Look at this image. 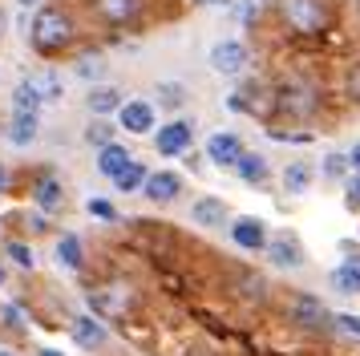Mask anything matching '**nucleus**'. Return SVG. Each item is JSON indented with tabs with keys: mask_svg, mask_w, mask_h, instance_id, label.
I'll list each match as a JSON object with an SVG mask.
<instances>
[{
	"mask_svg": "<svg viewBox=\"0 0 360 356\" xmlns=\"http://www.w3.org/2000/svg\"><path fill=\"white\" fill-rule=\"evenodd\" d=\"M73 41H77V20H73L69 8H61V4H41L33 13L29 45L41 57H61L65 49H73Z\"/></svg>",
	"mask_w": 360,
	"mask_h": 356,
	"instance_id": "1",
	"label": "nucleus"
},
{
	"mask_svg": "<svg viewBox=\"0 0 360 356\" xmlns=\"http://www.w3.org/2000/svg\"><path fill=\"white\" fill-rule=\"evenodd\" d=\"M271 106H276V113H283V117L304 122V117H316V110H320V97H316V85H311V81L288 77V81H279V85H276Z\"/></svg>",
	"mask_w": 360,
	"mask_h": 356,
	"instance_id": "2",
	"label": "nucleus"
},
{
	"mask_svg": "<svg viewBox=\"0 0 360 356\" xmlns=\"http://www.w3.org/2000/svg\"><path fill=\"white\" fill-rule=\"evenodd\" d=\"M276 13H279V20L292 32H300V37H316V32H324L328 20H332L324 0H276Z\"/></svg>",
	"mask_w": 360,
	"mask_h": 356,
	"instance_id": "3",
	"label": "nucleus"
},
{
	"mask_svg": "<svg viewBox=\"0 0 360 356\" xmlns=\"http://www.w3.org/2000/svg\"><path fill=\"white\" fill-rule=\"evenodd\" d=\"M288 324L300 328V332H328L332 312L324 307V300H316L308 291H295L292 300H288Z\"/></svg>",
	"mask_w": 360,
	"mask_h": 356,
	"instance_id": "4",
	"label": "nucleus"
},
{
	"mask_svg": "<svg viewBox=\"0 0 360 356\" xmlns=\"http://www.w3.org/2000/svg\"><path fill=\"white\" fill-rule=\"evenodd\" d=\"M263 255L271 259V267H279V272H295V267H304L308 251H304V239L295 231H271L267 243H263Z\"/></svg>",
	"mask_w": 360,
	"mask_h": 356,
	"instance_id": "5",
	"label": "nucleus"
},
{
	"mask_svg": "<svg viewBox=\"0 0 360 356\" xmlns=\"http://www.w3.org/2000/svg\"><path fill=\"white\" fill-rule=\"evenodd\" d=\"M89 8L98 16L101 25H110V29H130L142 20L146 13V0H89Z\"/></svg>",
	"mask_w": 360,
	"mask_h": 356,
	"instance_id": "6",
	"label": "nucleus"
},
{
	"mask_svg": "<svg viewBox=\"0 0 360 356\" xmlns=\"http://www.w3.org/2000/svg\"><path fill=\"white\" fill-rule=\"evenodd\" d=\"M191 142H195V126L186 117H174V122H166V126L154 129V150L162 158H182L191 150Z\"/></svg>",
	"mask_w": 360,
	"mask_h": 356,
	"instance_id": "7",
	"label": "nucleus"
},
{
	"mask_svg": "<svg viewBox=\"0 0 360 356\" xmlns=\"http://www.w3.org/2000/svg\"><path fill=\"white\" fill-rule=\"evenodd\" d=\"M207 61H211V69L219 77H239V73H247V65H251V49L243 41H219Z\"/></svg>",
	"mask_w": 360,
	"mask_h": 356,
	"instance_id": "8",
	"label": "nucleus"
},
{
	"mask_svg": "<svg viewBox=\"0 0 360 356\" xmlns=\"http://www.w3.org/2000/svg\"><path fill=\"white\" fill-rule=\"evenodd\" d=\"M117 126L126 134H154L158 129V113H154V106L146 97H126L122 110H117Z\"/></svg>",
	"mask_w": 360,
	"mask_h": 356,
	"instance_id": "9",
	"label": "nucleus"
},
{
	"mask_svg": "<svg viewBox=\"0 0 360 356\" xmlns=\"http://www.w3.org/2000/svg\"><path fill=\"white\" fill-rule=\"evenodd\" d=\"M227 235L239 251H263V243H267V223H263L259 215H235L227 223Z\"/></svg>",
	"mask_w": 360,
	"mask_h": 356,
	"instance_id": "10",
	"label": "nucleus"
},
{
	"mask_svg": "<svg viewBox=\"0 0 360 356\" xmlns=\"http://www.w3.org/2000/svg\"><path fill=\"white\" fill-rule=\"evenodd\" d=\"M142 194L154 207H166V203H174L182 194V174H174V170H150L146 182H142Z\"/></svg>",
	"mask_w": 360,
	"mask_h": 356,
	"instance_id": "11",
	"label": "nucleus"
},
{
	"mask_svg": "<svg viewBox=\"0 0 360 356\" xmlns=\"http://www.w3.org/2000/svg\"><path fill=\"white\" fill-rule=\"evenodd\" d=\"M126 288H117V284H105V288H94L89 291V307H94V316L98 320H114L126 312Z\"/></svg>",
	"mask_w": 360,
	"mask_h": 356,
	"instance_id": "12",
	"label": "nucleus"
},
{
	"mask_svg": "<svg viewBox=\"0 0 360 356\" xmlns=\"http://www.w3.org/2000/svg\"><path fill=\"white\" fill-rule=\"evenodd\" d=\"M69 332H73V340H77V348H101L105 340H110V328L94 316V312H85V316H73V324H69Z\"/></svg>",
	"mask_w": 360,
	"mask_h": 356,
	"instance_id": "13",
	"label": "nucleus"
},
{
	"mask_svg": "<svg viewBox=\"0 0 360 356\" xmlns=\"http://www.w3.org/2000/svg\"><path fill=\"white\" fill-rule=\"evenodd\" d=\"M243 150H247L243 138H239V134H231V129H219V134L207 138V158H211L214 166H227V170H231V162L239 158Z\"/></svg>",
	"mask_w": 360,
	"mask_h": 356,
	"instance_id": "14",
	"label": "nucleus"
},
{
	"mask_svg": "<svg viewBox=\"0 0 360 356\" xmlns=\"http://www.w3.org/2000/svg\"><path fill=\"white\" fill-rule=\"evenodd\" d=\"M311 182H316V166L311 162H288L283 174H279V186H283V194H292V198L308 194Z\"/></svg>",
	"mask_w": 360,
	"mask_h": 356,
	"instance_id": "15",
	"label": "nucleus"
},
{
	"mask_svg": "<svg viewBox=\"0 0 360 356\" xmlns=\"http://www.w3.org/2000/svg\"><path fill=\"white\" fill-rule=\"evenodd\" d=\"M122 101H126V94H122L117 85H94V89L85 94V110L94 113V117H110V113L122 110Z\"/></svg>",
	"mask_w": 360,
	"mask_h": 356,
	"instance_id": "16",
	"label": "nucleus"
},
{
	"mask_svg": "<svg viewBox=\"0 0 360 356\" xmlns=\"http://www.w3.org/2000/svg\"><path fill=\"white\" fill-rule=\"evenodd\" d=\"M33 203H37V210H45V215H53V210L65 207V186H61V178L57 174H41L37 178Z\"/></svg>",
	"mask_w": 360,
	"mask_h": 356,
	"instance_id": "17",
	"label": "nucleus"
},
{
	"mask_svg": "<svg viewBox=\"0 0 360 356\" xmlns=\"http://www.w3.org/2000/svg\"><path fill=\"white\" fill-rule=\"evenodd\" d=\"M191 219H195L198 227H227L231 223V210L223 198H214V194H202L195 207H191Z\"/></svg>",
	"mask_w": 360,
	"mask_h": 356,
	"instance_id": "18",
	"label": "nucleus"
},
{
	"mask_svg": "<svg viewBox=\"0 0 360 356\" xmlns=\"http://www.w3.org/2000/svg\"><path fill=\"white\" fill-rule=\"evenodd\" d=\"M231 170H235V178H239V182L259 186V182H267V170H271V166H267V158H263V154H255V150H243L239 158L231 162Z\"/></svg>",
	"mask_w": 360,
	"mask_h": 356,
	"instance_id": "19",
	"label": "nucleus"
},
{
	"mask_svg": "<svg viewBox=\"0 0 360 356\" xmlns=\"http://www.w3.org/2000/svg\"><path fill=\"white\" fill-rule=\"evenodd\" d=\"M328 284H332V291H340V295H360V259H344V263H336L332 272H328Z\"/></svg>",
	"mask_w": 360,
	"mask_h": 356,
	"instance_id": "20",
	"label": "nucleus"
},
{
	"mask_svg": "<svg viewBox=\"0 0 360 356\" xmlns=\"http://www.w3.org/2000/svg\"><path fill=\"white\" fill-rule=\"evenodd\" d=\"M37 134H41V117H37V113L13 110V122H8V129H4V138H8L13 146H33Z\"/></svg>",
	"mask_w": 360,
	"mask_h": 356,
	"instance_id": "21",
	"label": "nucleus"
},
{
	"mask_svg": "<svg viewBox=\"0 0 360 356\" xmlns=\"http://www.w3.org/2000/svg\"><path fill=\"white\" fill-rule=\"evenodd\" d=\"M130 158H134V154H130V150H126L122 142H110V146H101V150H98V174L114 182V178L122 174L126 166H130Z\"/></svg>",
	"mask_w": 360,
	"mask_h": 356,
	"instance_id": "22",
	"label": "nucleus"
},
{
	"mask_svg": "<svg viewBox=\"0 0 360 356\" xmlns=\"http://www.w3.org/2000/svg\"><path fill=\"white\" fill-rule=\"evenodd\" d=\"M29 85L37 89V97L49 106V101H61L65 97V81L57 77L53 69H41V73H29Z\"/></svg>",
	"mask_w": 360,
	"mask_h": 356,
	"instance_id": "23",
	"label": "nucleus"
},
{
	"mask_svg": "<svg viewBox=\"0 0 360 356\" xmlns=\"http://www.w3.org/2000/svg\"><path fill=\"white\" fill-rule=\"evenodd\" d=\"M146 174H150V166H146V162L130 158V166H126V170H122V174L114 178V191H117V194H134V191H142Z\"/></svg>",
	"mask_w": 360,
	"mask_h": 356,
	"instance_id": "24",
	"label": "nucleus"
},
{
	"mask_svg": "<svg viewBox=\"0 0 360 356\" xmlns=\"http://www.w3.org/2000/svg\"><path fill=\"white\" fill-rule=\"evenodd\" d=\"M57 259L65 263L69 272H82V263H85L82 239H77V235H61V239H57Z\"/></svg>",
	"mask_w": 360,
	"mask_h": 356,
	"instance_id": "25",
	"label": "nucleus"
},
{
	"mask_svg": "<svg viewBox=\"0 0 360 356\" xmlns=\"http://www.w3.org/2000/svg\"><path fill=\"white\" fill-rule=\"evenodd\" d=\"M320 174L332 178V182H344V178L352 174V162H348V154H340V150L324 154V162H320Z\"/></svg>",
	"mask_w": 360,
	"mask_h": 356,
	"instance_id": "26",
	"label": "nucleus"
},
{
	"mask_svg": "<svg viewBox=\"0 0 360 356\" xmlns=\"http://www.w3.org/2000/svg\"><path fill=\"white\" fill-rule=\"evenodd\" d=\"M41 97H37V89L29 85V77L25 81H17V89H13V110H20V113H41Z\"/></svg>",
	"mask_w": 360,
	"mask_h": 356,
	"instance_id": "27",
	"label": "nucleus"
},
{
	"mask_svg": "<svg viewBox=\"0 0 360 356\" xmlns=\"http://www.w3.org/2000/svg\"><path fill=\"white\" fill-rule=\"evenodd\" d=\"M114 134H117V129H114V122H110V117H94V122H89V129H85V142L94 146V150H101V146L117 142Z\"/></svg>",
	"mask_w": 360,
	"mask_h": 356,
	"instance_id": "28",
	"label": "nucleus"
},
{
	"mask_svg": "<svg viewBox=\"0 0 360 356\" xmlns=\"http://www.w3.org/2000/svg\"><path fill=\"white\" fill-rule=\"evenodd\" d=\"M328 332H336L344 340H360V316L356 312H336L332 324H328Z\"/></svg>",
	"mask_w": 360,
	"mask_h": 356,
	"instance_id": "29",
	"label": "nucleus"
},
{
	"mask_svg": "<svg viewBox=\"0 0 360 356\" xmlns=\"http://www.w3.org/2000/svg\"><path fill=\"white\" fill-rule=\"evenodd\" d=\"M73 73L82 81H98L101 73H105V61H101V53H82L77 57V65H73Z\"/></svg>",
	"mask_w": 360,
	"mask_h": 356,
	"instance_id": "30",
	"label": "nucleus"
},
{
	"mask_svg": "<svg viewBox=\"0 0 360 356\" xmlns=\"http://www.w3.org/2000/svg\"><path fill=\"white\" fill-rule=\"evenodd\" d=\"M255 94H259V85H239V89L227 97V110H235V113L255 110Z\"/></svg>",
	"mask_w": 360,
	"mask_h": 356,
	"instance_id": "31",
	"label": "nucleus"
},
{
	"mask_svg": "<svg viewBox=\"0 0 360 356\" xmlns=\"http://www.w3.org/2000/svg\"><path fill=\"white\" fill-rule=\"evenodd\" d=\"M4 255L13 259L17 267H25V272L33 267V251H29V243H20V239H8V247H4Z\"/></svg>",
	"mask_w": 360,
	"mask_h": 356,
	"instance_id": "32",
	"label": "nucleus"
},
{
	"mask_svg": "<svg viewBox=\"0 0 360 356\" xmlns=\"http://www.w3.org/2000/svg\"><path fill=\"white\" fill-rule=\"evenodd\" d=\"M344 207L352 210V215H360V174L356 170L344 178Z\"/></svg>",
	"mask_w": 360,
	"mask_h": 356,
	"instance_id": "33",
	"label": "nucleus"
},
{
	"mask_svg": "<svg viewBox=\"0 0 360 356\" xmlns=\"http://www.w3.org/2000/svg\"><path fill=\"white\" fill-rule=\"evenodd\" d=\"M344 97L352 101V106H360V61L348 69V77H344Z\"/></svg>",
	"mask_w": 360,
	"mask_h": 356,
	"instance_id": "34",
	"label": "nucleus"
},
{
	"mask_svg": "<svg viewBox=\"0 0 360 356\" xmlns=\"http://www.w3.org/2000/svg\"><path fill=\"white\" fill-rule=\"evenodd\" d=\"M0 316H4V324H8V328H17V332H25V328H29V316H25L17 304H4V307H0Z\"/></svg>",
	"mask_w": 360,
	"mask_h": 356,
	"instance_id": "35",
	"label": "nucleus"
},
{
	"mask_svg": "<svg viewBox=\"0 0 360 356\" xmlns=\"http://www.w3.org/2000/svg\"><path fill=\"white\" fill-rule=\"evenodd\" d=\"M89 215H94V219H110V223H114L117 207H114V203H105V198H89Z\"/></svg>",
	"mask_w": 360,
	"mask_h": 356,
	"instance_id": "36",
	"label": "nucleus"
},
{
	"mask_svg": "<svg viewBox=\"0 0 360 356\" xmlns=\"http://www.w3.org/2000/svg\"><path fill=\"white\" fill-rule=\"evenodd\" d=\"M348 162H352V170H356V174H360V142L352 146V150H348Z\"/></svg>",
	"mask_w": 360,
	"mask_h": 356,
	"instance_id": "37",
	"label": "nucleus"
},
{
	"mask_svg": "<svg viewBox=\"0 0 360 356\" xmlns=\"http://www.w3.org/2000/svg\"><path fill=\"white\" fill-rule=\"evenodd\" d=\"M8 191V166H4V162H0V194Z\"/></svg>",
	"mask_w": 360,
	"mask_h": 356,
	"instance_id": "38",
	"label": "nucleus"
},
{
	"mask_svg": "<svg viewBox=\"0 0 360 356\" xmlns=\"http://www.w3.org/2000/svg\"><path fill=\"white\" fill-rule=\"evenodd\" d=\"M37 356H61V352H57V348H41Z\"/></svg>",
	"mask_w": 360,
	"mask_h": 356,
	"instance_id": "39",
	"label": "nucleus"
},
{
	"mask_svg": "<svg viewBox=\"0 0 360 356\" xmlns=\"http://www.w3.org/2000/svg\"><path fill=\"white\" fill-rule=\"evenodd\" d=\"M186 4H219V0H186Z\"/></svg>",
	"mask_w": 360,
	"mask_h": 356,
	"instance_id": "40",
	"label": "nucleus"
},
{
	"mask_svg": "<svg viewBox=\"0 0 360 356\" xmlns=\"http://www.w3.org/2000/svg\"><path fill=\"white\" fill-rule=\"evenodd\" d=\"M4 279H8V272H4V263H0V284H4Z\"/></svg>",
	"mask_w": 360,
	"mask_h": 356,
	"instance_id": "41",
	"label": "nucleus"
},
{
	"mask_svg": "<svg viewBox=\"0 0 360 356\" xmlns=\"http://www.w3.org/2000/svg\"><path fill=\"white\" fill-rule=\"evenodd\" d=\"M20 4H25V8H29V4H37V0H20Z\"/></svg>",
	"mask_w": 360,
	"mask_h": 356,
	"instance_id": "42",
	"label": "nucleus"
},
{
	"mask_svg": "<svg viewBox=\"0 0 360 356\" xmlns=\"http://www.w3.org/2000/svg\"><path fill=\"white\" fill-rule=\"evenodd\" d=\"M0 138H4V122H0Z\"/></svg>",
	"mask_w": 360,
	"mask_h": 356,
	"instance_id": "43",
	"label": "nucleus"
},
{
	"mask_svg": "<svg viewBox=\"0 0 360 356\" xmlns=\"http://www.w3.org/2000/svg\"><path fill=\"white\" fill-rule=\"evenodd\" d=\"M0 356H8V352H0Z\"/></svg>",
	"mask_w": 360,
	"mask_h": 356,
	"instance_id": "44",
	"label": "nucleus"
}]
</instances>
